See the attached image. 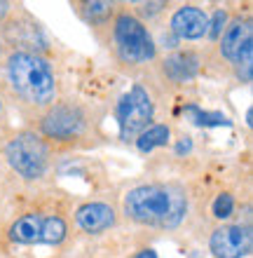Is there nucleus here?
Masks as SVG:
<instances>
[{
    "label": "nucleus",
    "instance_id": "obj_1",
    "mask_svg": "<svg viewBox=\"0 0 253 258\" xmlns=\"http://www.w3.org/2000/svg\"><path fill=\"white\" fill-rule=\"evenodd\" d=\"M124 216L138 225L178 228L188 214V195L174 183H145L131 188L122 200Z\"/></svg>",
    "mask_w": 253,
    "mask_h": 258
},
{
    "label": "nucleus",
    "instance_id": "obj_2",
    "mask_svg": "<svg viewBox=\"0 0 253 258\" xmlns=\"http://www.w3.org/2000/svg\"><path fill=\"white\" fill-rule=\"evenodd\" d=\"M5 78L12 94L31 108H49L56 103L59 82L54 68L38 52L14 49L5 59Z\"/></svg>",
    "mask_w": 253,
    "mask_h": 258
},
{
    "label": "nucleus",
    "instance_id": "obj_3",
    "mask_svg": "<svg viewBox=\"0 0 253 258\" xmlns=\"http://www.w3.org/2000/svg\"><path fill=\"white\" fill-rule=\"evenodd\" d=\"M113 45L117 56L129 66L150 63L157 56V45L152 40L150 31L136 14L122 12L113 21Z\"/></svg>",
    "mask_w": 253,
    "mask_h": 258
},
{
    "label": "nucleus",
    "instance_id": "obj_4",
    "mask_svg": "<svg viewBox=\"0 0 253 258\" xmlns=\"http://www.w3.org/2000/svg\"><path fill=\"white\" fill-rule=\"evenodd\" d=\"M7 164L24 181H38L49 169V148L35 132H19L5 146Z\"/></svg>",
    "mask_w": 253,
    "mask_h": 258
},
{
    "label": "nucleus",
    "instance_id": "obj_5",
    "mask_svg": "<svg viewBox=\"0 0 253 258\" xmlns=\"http://www.w3.org/2000/svg\"><path fill=\"white\" fill-rule=\"evenodd\" d=\"M117 127H120V139L122 141H134L143 129L152 124L155 117V101L150 92L143 85H131L117 101L115 108Z\"/></svg>",
    "mask_w": 253,
    "mask_h": 258
},
{
    "label": "nucleus",
    "instance_id": "obj_6",
    "mask_svg": "<svg viewBox=\"0 0 253 258\" xmlns=\"http://www.w3.org/2000/svg\"><path fill=\"white\" fill-rule=\"evenodd\" d=\"M68 235V225L59 214L42 216L38 211L24 214L10 225V239L14 244H61Z\"/></svg>",
    "mask_w": 253,
    "mask_h": 258
},
{
    "label": "nucleus",
    "instance_id": "obj_7",
    "mask_svg": "<svg viewBox=\"0 0 253 258\" xmlns=\"http://www.w3.org/2000/svg\"><path fill=\"white\" fill-rule=\"evenodd\" d=\"M40 132L54 141H73L87 132V113L73 101H56L45 108Z\"/></svg>",
    "mask_w": 253,
    "mask_h": 258
},
{
    "label": "nucleus",
    "instance_id": "obj_8",
    "mask_svg": "<svg viewBox=\"0 0 253 258\" xmlns=\"http://www.w3.org/2000/svg\"><path fill=\"white\" fill-rule=\"evenodd\" d=\"M251 246V228L246 225H220L209 237V249L216 258H246Z\"/></svg>",
    "mask_w": 253,
    "mask_h": 258
},
{
    "label": "nucleus",
    "instance_id": "obj_9",
    "mask_svg": "<svg viewBox=\"0 0 253 258\" xmlns=\"http://www.w3.org/2000/svg\"><path fill=\"white\" fill-rule=\"evenodd\" d=\"M169 28L178 40H202L209 31V14L197 5H183L171 14Z\"/></svg>",
    "mask_w": 253,
    "mask_h": 258
},
{
    "label": "nucleus",
    "instance_id": "obj_10",
    "mask_svg": "<svg viewBox=\"0 0 253 258\" xmlns=\"http://www.w3.org/2000/svg\"><path fill=\"white\" fill-rule=\"evenodd\" d=\"M75 223L87 235H101V232L115 228L117 214L106 202H87L75 209Z\"/></svg>",
    "mask_w": 253,
    "mask_h": 258
},
{
    "label": "nucleus",
    "instance_id": "obj_11",
    "mask_svg": "<svg viewBox=\"0 0 253 258\" xmlns=\"http://www.w3.org/2000/svg\"><path fill=\"white\" fill-rule=\"evenodd\" d=\"M218 49L220 56L225 61L234 63L239 59V54L248 45H253V26L248 19H234L227 24V28L223 31V35L218 38Z\"/></svg>",
    "mask_w": 253,
    "mask_h": 258
},
{
    "label": "nucleus",
    "instance_id": "obj_12",
    "mask_svg": "<svg viewBox=\"0 0 253 258\" xmlns=\"http://www.w3.org/2000/svg\"><path fill=\"white\" fill-rule=\"evenodd\" d=\"M162 73L176 85L195 80L199 73V56L195 52H174L162 61Z\"/></svg>",
    "mask_w": 253,
    "mask_h": 258
},
{
    "label": "nucleus",
    "instance_id": "obj_13",
    "mask_svg": "<svg viewBox=\"0 0 253 258\" xmlns=\"http://www.w3.org/2000/svg\"><path fill=\"white\" fill-rule=\"evenodd\" d=\"M169 139H171V129L166 127V124H150V127L143 129L134 141H136V148L141 150V153H150V150H155V148L166 146Z\"/></svg>",
    "mask_w": 253,
    "mask_h": 258
},
{
    "label": "nucleus",
    "instance_id": "obj_14",
    "mask_svg": "<svg viewBox=\"0 0 253 258\" xmlns=\"http://www.w3.org/2000/svg\"><path fill=\"white\" fill-rule=\"evenodd\" d=\"M185 113H190L192 115V122L199 124V127H211V124H230L225 115H220V113H204V110H199L197 106H188Z\"/></svg>",
    "mask_w": 253,
    "mask_h": 258
},
{
    "label": "nucleus",
    "instance_id": "obj_15",
    "mask_svg": "<svg viewBox=\"0 0 253 258\" xmlns=\"http://www.w3.org/2000/svg\"><path fill=\"white\" fill-rule=\"evenodd\" d=\"M232 66L241 82H251V78H253V45H248V47L241 52L239 59H237Z\"/></svg>",
    "mask_w": 253,
    "mask_h": 258
},
{
    "label": "nucleus",
    "instance_id": "obj_16",
    "mask_svg": "<svg viewBox=\"0 0 253 258\" xmlns=\"http://www.w3.org/2000/svg\"><path fill=\"white\" fill-rule=\"evenodd\" d=\"M211 211H213V216L218 218V221L230 218L232 216V211H234V197L230 195V192H220V195L213 200Z\"/></svg>",
    "mask_w": 253,
    "mask_h": 258
},
{
    "label": "nucleus",
    "instance_id": "obj_17",
    "mask_svg": "<svg viewBox=\"0 0 253 258\" xmlns=\"http://www.w3.org/2000/svg\"><path fill=\"white\" fill-rule=\"evenodd\" d=\"M227 12L225 10H216L213 12V17H209V31H206V35L211 38V40H218L220 35H223V31L227 28Z\"/></svg>",
    "mask_w": 253,
    "mask_h": 258
},
{
    "label": "nucleus",
    "instance_id": "obj_18",
    "mask_svg": "<svg viewBox=\"0 0 253 258\" xmlns=\"http://www.w3.org/2000/svg\"><path fill=\"white\" fill-rule=\"evenodd\" d=\"M87 17L89 19H101V17H108L113 12V5L110 3H87Z\"/></svg>",
    "mask_w": 253,
    "mask_h": 258
},
{
    "label": "nucleus",
    "instance_id": "obj_19",
    "mask_svg": "<svg viewBox=\"0 0 253 258\" xmlns=\"http://www.w3.org/2000/svg\"><path fill=\"white\" fill-rule=\"evenodd\" d=\"M141 12H145V14H155V12H159L162 7H166V3H141Z\"/></svg>",
    "mask_w": 253,
    "mask_h": 258
},
{
    "label": "nucleus",
    "instance_id": "obj_20",
    "mask_svg": "<svg viewBox=\"0 0 253 258\" xmlns=\"http://www.w3.org/2000/svg\"><path fill=\"white\" fill-rule=\"evenodd\" d=\"M131 258H157V251H155V249H148V246H145V249H141V251H136L134 253V256Z\"/></svg>",
    "mask_w": 253,
    "mask_h": 258
},
{
    "label": "nucleus",
    "instance_id": "obj_21",
    "mask_svg": "<svg viewBox=\"0 0 253 258\" xmlns=\"http://www.w3.org/2000/svg\"><path fill=\"white\" fill-rule=\"evenodd\" d=\"M10 10H12V5L5 3V0H0V21H5V17L10 14Z\"/></svg>",
    "mask_w": 253,
    "mask_h": 258
},
{
    "label": "nucleus",
    "instance_id": "obj_22",
    "mask_svg": "<svg viewBox=\"0 0 253 258\" xmlns=\"http://www.w3.org/2000/svg\"><path fill=\"white\" fill-rule=\"evenodd\" d=\"M192 148V143L190 141H181V143H178V153H188V150H190Z\"/></svg>",
    "mask_w": 253,
    "mask_h": 258
},
{
    "label": "nucleus",
    "instance_id": "obj_23",
    "mask_svg": "<svg viewBox=\"0 0 253 258\" xmlns=\"http://www.w3.org/2000/svg\"><path fill=\"white\" fill-rule=\"evenodd\" d=\"M0 54H3V40H0Z\"/></svg>",
    "mask_w": 253,
    "mask_h": 258
},
{
    "label": "nucleus",
    "instance_id": "obj_24",
    "mask_svg": "<svg viewBox=\"0 0 253 258\" xmlns=\"http://www.w3.org/2000/svg\"><path fill=\"white\" fill-rule=\"evenodd\" d=\"M0 113H3V101H0Z\"/></svg>",
    "mask_w": 253,
    "mask_h": 258
}]
</instances>
